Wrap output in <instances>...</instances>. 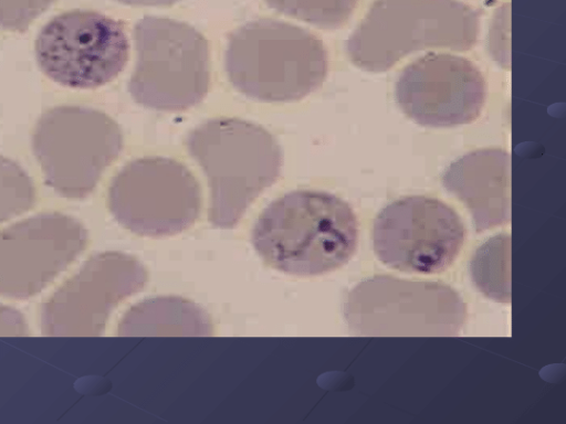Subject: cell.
<instances>
[{"label":"cell","instance_id":"cell-1","mask_svg":"<svg viewBox=\"0 0 566 424\" xmlns=\"http://www.w3.org/2000/svg\"><path fill=\"white\" fill-rule=\"evenodd\" d=\"M251 241L269 266L290 275L316 276L353 257L358 221L350 205L335 194L295 190L261 212Z\"/></svg>","mask_w":566,"mask_h":424},{"label":"cell","instance_id":"cell-2","mask_svg":"<svg viewBox=\"0 0 566 424\" xmlns=\"http://www.w3.org/2000/svg\"><path fill=\"white\" fill-rule=\"evenodd\" d=\"M189 155L203 170L210 187V222L233 227L251 203L280 176L283 152L264 127L234 117H217L186 137Z\"/></svg>","mask_w":566,"mask_h":424},{"label":"cell","instance_id":"cell-3","mask_svg":"<svg viewBox=\"0 0 566 424\" xmlns=\"http://www.w3.org/2000/svg\"><path fill=\"white\" fill-rule=\"evenodd\" d=\"M226 72L233 87L261 102H295L317 89L327 75L324 43L284 21L256 19L228 36Z\"/></svg>","mask_w":566,"mask_h":424},{"label":"cell","instance_id":"cell-4","mask_svg":"<svg viewBox=\"0 0 566 424\" xmlns=\"http://www.w3.org/2000/svg\"><path fill=\"white\" fill-rule=\"evenodd\" d=\"M480 14L460 0H375L346 42L358 68L382 73L427 49L471 50Z\"/></svg>","mask_w":566,"mask_h":424},{"label":"cell","instance_id":"cell-5","mask_svg":"<svg viewBox=\"0 0 566 424\" xmlns=\"http://www.w3.org/2000/svg\"><path fill=\"white\" fill-rule=\"evenodd\" d=\"M343 315L356 336L454 337L468 310L459 293L443 283L375 275L347 292Z\"/></svg>","mask_w":566,"mask_h":424},{"label":"cell","instance_id":"cell-6","mask_svg":"<svg viewBox=\"0 0 566 424\" xmlns=\"http://www.w3.org/2000/svg\"><path fill=\"white\" fill-rule=\"evenodd\" d=\"M136 64L128 91L147 108L180 112L199 104L210 84L206 38L190 24L146 15L133 29Z\"/></svg>","mask_w":566,"mask_h":424},{"label":"cell","instance_id":"cell-7","mask_svg":"<svg viewBox=\"0 0 566 424\" xmlns=\"http://www.w3.org/2000/svg\"><path fill=\"white\" fill-rule=\"evenodd\" d=\"M31 145L46 184L64 198L83 199L119 156L123 135L104 112L64 105L40 116Z\"/></svg>","mask_w":566,"mask_h":424},{"label":"cell","instance_id":"cell-8","mask_svg":"<svg viewBox=\"0 0 566 424\" xmlns=\"http://www.w3.org/2000/svg\"><path fill=\"white\" fill-rule=\"evenodd\" d=\"M115 220L130 232L170 236L190 227L200 214V187L181 162L149 156L126 163L107 197Z\"/></svg>","mask_w":566,"mask_h":424},{"label":"cell","instance_id":"cell-9","mask_svg":"<svg viewBox=\"0 0 566 424\" xmlns=\"http://www.w3.org/2000/svg\"><path fill=\"white\" fill-rule=\"evenodd\" d=\"M35 57L60 85L88 89L113 81L125 67L129 43L122 23L91 10L52 18L39 32Z\"/></svg>","mask_w":566,"mask_h":424},{"label":"cell","instance_id":"cell-10","mask_svg":"<svg viewBox=\"0 0 566 424\" xmlns=\"http://www.w3.org/2000/svg\"><path fill=\"white\" fill-rule=\"evenodd\" d=\"M465 229L458 213L444 202L411 195L387 204L373 226L377 258L388 267L412 274H437L458 257Z\"/></svg>","mask_w":566,"mask_h":424},{"label":"cell","instance_id":"cell-11","mask_svg":"<svg viewBox=\"0 0 566 424\" xmlns=\"http://www.w3.org/2000/svg\"><path fill=\"white\" fill-rule=\"evenodd\" d=\"M147 282L143 264L122 252L91 256L43 305L46 336H99L113 310Z\"/></svg>","mask_w":566,"mask_h":424},{"label":"cell","instance_id":"cell-12","mask_svg":"<svg viewBox=\"0 0 566 424\" xmlns=\"http://www.w3.org/2000/svg\"><path fill=\"white\" fill-rule=\"evenodd\" d=\"M87 231L73 216L40 213L0 230V296L28 299L84 251Z\"/></svg>","mask_w":566,"mask_h":424},{"label":"cell","instance_id":"cell-13","mask_svg":"<svg viewBox=\"0 0 566 424\" xmlns=\"http://www.w3.org/2000/svg\"><path fill=\"white\" fill-rule=\"evenodd\" d=\"M486 98L485 80L471 61L450 53L429 52L408 64L395 84V99L416 124L450 128L470 124Z\"/></svg>","mask_w":566,"mask_h":424},{"label":"cell","instance_id":"cell-14","mask_svg":"<svg viewBox=\"0 0 566 424\" xmlns=\"http://www.w3.org/2000/svg\"><path fill=\"white\" fill-rule=\"evenodd\" d=\"M446 190L469 210L481 233L511 221V157L500 148L468 152L442 174Z\"/></svg>","mask_w":566,"mask_h":424},{"label":"cell","instance_id":"cell-15","mask_svg":"<svg viewBox=\"0 0 566 424\" xmlns=\"http://www.w3.org/2000/svg\"><path fill=\"white\" fill-rule=\"evenodd\" d=\"M212 322L197 304L177 296L145 299L123 316L119 336H210Z\"/></svg>","mask_w":566,"mask_h":424},{"label":"cell","instance_id":"cell-16","mask_svg":"<svg viewBox=\"0 0 566 424\" xmlns=\"http://www.w3.org/2000/svg\"><path fill=\"white\" fill-rule=\"evenodd\" d=\"M511 236L497 234L481 245L470 263L476 288L492 300L511 301Z\"/></svg>","mask_w":566,"mask_h":424},{"label":"cell","instance_id":"cell-17","mask_svg":"<svg viewBox=\"0 0 566 424\" xmlns=\"http://www.w3.org/2000/svg\"><path fill=\"white\" fill-rule=\"evenodd\" d=\"M275 11L325 30L342 28L357 0H264Z\"/></svg>","mask_w":566,"mask_h":424},{"label":"cell","instance_id":"cell-18","mask_svg":"<svg viewBox=\"0 0 566 424\" xmlns=\"http://www.w3.org/2000/svg\"><path fill=\"white\" fill-rule=\"evenodd\" d=\"M35 189L25 170L0 155V224L30 210Z\"/></svg>","mask_w":566,"mask_h":424},{"label":"cell","instance_id":"cell-19","mask_svg":"<svg viewBox=\"0 0 566 424\" xmlns=\"http://www.w3.org/2000/svg\"><path fill=\"white\" fill-rule=\"evenodd\" d=\"M55 0H0V29L24 32Z\"/></svg>","mask_w":566,"mask_h":424},{"label":"cell","instance_id":"cell-20","mask_svg":"<svg viewBox=\"0 0 566 424\" xmlns=\"http://www.w3.org/2000/svg\"><path fill=\"white\" fill-rule=\"evenodd\" d=\"M510 3L494 13L489 32L491 55L502 67H510Z\"/></svg>","mask_w":566,"mask_h":424},{"label":"cell","instance_id":"cell-21","mask_svg":"<svg viewBox=\"0 0 566 424\" xmlns=\"http://www.w3.org/2000/svg\"><path fill=\"white\" fill-rule=\"evenodd\" d=\"M28 333L24 316L9 306L0 304V336L14 337Z\"/></svg>","mask_w":566,"mask_h":424},{"label":"cell","instance_id":"cell-22","mask_svg":"<svg viewBox=\"0 0 566 424\" xmlns=\"http://www.w3.org/2000/svg\"><path fill=\"white\" fill-rule=\"evenodd\" d=\"M124 4L129 6H155V7H167L172 6L181 0H116Z\"/></svg>","mask_w":566,"mask_h":424}]
</instances>
